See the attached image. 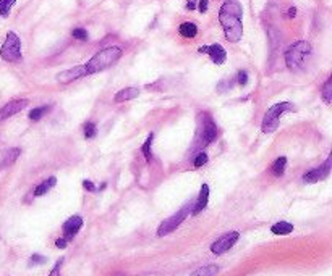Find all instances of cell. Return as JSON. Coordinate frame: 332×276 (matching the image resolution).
Segmentation results:
<instances>
[{
    "mask_svg": "<svg viewBox=\"0 0 332 276\" xmlns=\"http://www.w3.org/2000/svg\"><path fill=\"white\" fill-rule=\"evenodd\" d=\"M237 83L240 84V86H247V83H248V73L247 71H238Z\"/></svg>",
    "mask_w": 332,
    "mask_h": 276,
    "instance_id": "f1b7e54d",
    "label": "cell"
},
{
    "mask_svg": "<svg viewBox=\"0 0 332 276\" xmlns=\"http://www.w3.org/2000/svg\"><path fill=\"white\" fill-rule=\"evenodd\" d=\"M20 154H21V150L18 149V147H15V149H9L4 154V162H2V166H7V165H12L15 160L20 157Z\"/></svg>",
    "mask_w": 332,
    "mask_h": 276,
    "instance_id": "44dd1931",
    "label": "cell"
},
{
    "mask_svg": "<svg viewBox=\"0 0 332 276\" xmlns=\"http://www.w3.org/2000/svg\"><path fill=\"white\" fill-rule=\"evenodd\" d=\"M55 184H57V178H55V176H50L49 179L42 181V183L34 189V197H41V195L47 194Z\"/></svg>",
    "mask_w": 332,
    "mask_h": 276,
    "instance_id": "e0dca14e",
    "label": "cell"
},
{
    "mask_svg": "<svg viewBox=\"0 0 332 276\" xmlns=\"http://www.w3.org/2000/svg\"><path fill=\"white\" fill-rule=\"evenodd\" d=\"M178 33L182 38H186V39H193L196 38L198 34V26L194 23H190V21H186V23H182L178 28Z\"/></svg>",
    "mask_w": 332,
    "mask_h": 276,
    "instance_id": "2e32d148",
    "label": "cell"
},
{
    "mask_svg": "<svg viewBox=\"0 0 332 276\" xmlns=\"http://www.w3.org/2000/svg\"><path fill=\"white\" fill-rule=\"evenodd\" d=\"M243 9L238 0H226L219 10V21L229 42H238L243 36Z\"/></svg>",
    "mask_w": 332,
    "mask_h": 276,
    "instance_id": "6da1fadb",
    "label": "cell"
},
{
    "mask_svg": "<svg viewBox=\"0 0 332 276\" xmlns=\"http://www.w3.org/2000/svg\"><path fill=\"white\" fill-rule=\"evenodd\" d=\"M71 36L78 41H88V31L83 28H75L73 31H71Z\"/></svg>",
    "mask_w": 332,
    "mask_h": 276,
    "instance_id": "4316f807",
    "label": "cell"
},
{
    "mask_svg": "<svg viewBox=\"0 0 332 276\" xmlns=\"http://www.w3.org/2000/svg\"><path fill=\"white\" fill-rule=\"evenodd\" d=\"M227 89H232V83H220L217 86V91L219 92H226Z\"/></svg>",
    "mask_w": 332,
    "mask_h": 276,
    "instance_id": "d6a6232c",
    "label": "cell"
},
{
    "mask_svg": "<svg viewBox=\"0 0 332 276\" xmlns=\"http://www.w3.org/2000/svg\"><path fill=\"white\" fill-rule=\"evenodd\" d=\"M50 110V107L49 105H42V107H36V108H33V110L30 112V120L31 121H39L42 116H44L47 112Z\"/></svg>",
    "mask_w": 332,
    "mask_h": 276,
    "instance_id": "603a6c76",
    "label": "cell"
},
{
    "mask_svg": "<svg viewBox=\"0 0 332 276\" xmlns=\"http://www.w3.org/2000/svg\"><path fill=\"white\" fill-rule=\"evenodd\" d=\"M285 166H287V158L285 157H279L276 162L272 163L271 171H272L274 176H282L284 171H285Z\"/></svg>",
    "mask_w": 332,
    "mask_h": 276,
    "instance_id": "d6986e66",
    "label": "cell"
},
{
    "mask_svg": "<svg viewBox=\"0 0 332 276\" xmlns=\"http://www.w3.org/2000/svg\"><path fill=\"white\" fill-rule=\"evenodd\" d=\"M219 273V266L217 265H206L203 268H199L194 273H191L190 276H215Z\"/></svg>",
    "mask_w": 332,
    "mask_h": 276,
    "instance_id": "ffe728a7",
    "label": "cell"
},
{
    "mask_svg": "<svg viewBox=\"0 0 332 276\" xmlns=\"http://www.w3.org/2000/svg\"><path fill=\"white\" fill-rule=\"evenodd\" d=\"M196 0H188V2H186V10H194L196 9Z\"/></svg>",
    "mask_w": 332,
    "mask_h": 276,
    "instance_id": "d590c367",
    "label": "cell"
},
{
    "mask_svg": "<svg viewBox=\"0 0 332 276\" xmlns=\"http://www.w3.org/2000/svg\"><path fill=\"white\" fill-rule=\"evenodd\" d=\"M0 57L9 63H17L23 58V54H21V41L17 33L10 31L7 34L4 46L0 49Z\"/></svg>",
    "mask_w": 332,
    "mask_h": 276,
    "instance_id": "5b68a950",
    "label": "cell"
},
{
    "mask_svg": "<svg viewBox=\"0 0 332 276\" xmlns=\"http://www.w3.org/2000/svg\"><path fill=\"white\" fill-rule=\"evenodd\" d=\"M321 94H322L324 102H326V104L329 105L330 102H332V78L326 79V83H324L322 89H321Z\"/></svg>",
    "mask_w": 332,
    "mask_h": 276,
    "instance_id": "cb8c5ba5",
    "label": "cell"
},
{
    "mask_svg": "<svg viewBox=\"0 0 332 276\" xmlns=\"http://www.w3.org/2000/svg\"><path fill=\"white\" fill-rule=\"evenodd\" d=\"M15 4H17V0H0V17H4V18L9 17Z\"/></svg>",
    "mask_w": 332,
    "mask_h": 276,
    "instance_id": "d4e9b609",
    "label": "cell"
},
{
    "mask_svg": "<svg viewBox=\"0 0 332 276\" xmlns=\"http://www.w3.org/2000/svg\"><path fill=\"white\" fill-rule=\"evenodd\" d=\"M311 54V46L306 41H298L292 44L290 47L285 50V65L290 70H297L301 67L303 62L306 60V57Z\"/></svg>",
    "mask_w": 332,
    "mask_h": 276,
    "instance_id": "3957f363",
    "label": "cell"
},
{
    "mask_svg": "<svg viewBox=\"0 0 332 276\" xmlns=\"http://www.w3.org/2000/svg\"><path fill=\"white\" fill-rule=\"evenodd\" d=\"M96 133H97V129H96L94 123H92V121L86 123V125H84V137H86V139H91V137H94Z\"/></svg>",
    "mask_w": 332,
    "mask_h": 276,
    "instance_id": "484cf974",
    "label": "cell"
},
{
    "mask_svg": "<svg viewBox=\"0 0 332 276\" xmlns=\"http://www.w3.org/2000/svg\"><path fill=\"white\" fill-rule=\"evenodd\" d=\"M290 110H293V104H290V102H280V104L272 105L264 115L263 126H261L263 133H266V134L274 133V131L279 128L280 116H282L285 112H290Z\"/></svg>",
    "mask_w": 332,
    "mask_h": 276,
    "instance_id": "277c9868",
    "label": "cell"
},
{
    "mask_svg": "<svg viewBox=\"0 0 332 276\" xmlns=\"http://www.w3.org/2000/svg\"><path fill=\"white\" fill-rule=\"evenodd\" d=\"M288 18H293L295 15H297V9H295V7H290V10H288Z\"/></svg>",
    "mask_w": 332,
    "mask_h": 276,
    "instance_id": "8d00e7d4",
    "label": "cell"
},
{
    "mask_svg": "<svg viewBox=\"0 0 332 276\" xmlns=\"http://www.w3.org/2000/svg\"><path fill=\"white\" fill-rule=\"evenodd\" d=\"M199 54H207L209 58L215 63V65H222L227 60V52L220 44H212V46H203L198 49Z\"/></svg>",
    "mask_w": 332,
    "mask_h": 276,
    "instance_id": "9c48e42d",
    "label": "cell"
},
{
    "mask_svg": "<svg viewBox=\"0 0 332 276\" xmlns=\"http://www.w3.org/2000/svg\"><path fill=\"white\" fill-rule=\"evenodd\" d=\"M329 171H330V157L326 160V163L319 166V168H314V170L303 174V181H305V183H317V181L327 178Z\"/></svg>",
    "mask_w": 332,
    "mask_h": 276,
    "instance_id": "7c38bea8",
    "label": "cell"
},
{
    "mask_svg": "<svg viewBox=\"0 0 332 276\" xmlns=\"http://www.w3.org/2000/svg\"><path fill=\"white\" fill-rule=\"evenodd\" d=\"M81 226H83V218L79 215L68 218V220L63 223V228H62L63 229V237L67 239V241L73 239L78 234V231L81 229Z\"/></svg>",
    "mask_w": 332,
    "mask_h": 276,
    "instance_id": "4fadbf2b",
    "label": "cell"
},
{
    "mask_svg": "<svg viewBox=\"0 0 332 276\" xmlns=\"http://www.w3.org/2000/svg\"><path fill=\"white\" fill-rule=\"evenodd\" d=\"M46 257H42V255H38V253H34V255L31 257V260H30V265H42V263H46Z\"/></svg>",
    "mask_w": 332,
    "mask_h": 276,
    "instance_id": "f546056e",
    "label": "cell"
},
{
    "mask_svg": "<svg viewBox=\"0 0 332 276\" xmlns=\"http://www.w3.org/2000/svg\"><path fill=\"white\" fill-rule=\"evenodd\" d=\"M153 141H154V133H151V134L148 136V139L144 141L143 147H141L143 155H144V158L148 160V162H151V158H153V150H151V145H153Z\"/></svg>",
    "mask_w": 332,
    "mask_h": 276,
    "instance_id": "7402d4cb",
    "label": "cell"
},
{
    "mask_svg": "<svg viewBox=\"0 0 332 276\" xmlns=\"http://www.w3.org/2000/svg\"><path fill=\"white\" fill-rule=\"evenodd\" d=\"M206 163H207V155L204 154V152H199L196 158H194V168H199V166H203Z\"/></svg>",
    "mask_w": 332,
    "mask_h": 276,
    "instance_id": "83f0119b",
    "label": "cell"
},
{
    "mask_svg": "<svg viewBox=\"0 0 332 276\" xmlns=\"http://www.w3.org/2000/svg\"><path fill=\"white\" fill-rule=\"evenodd\" d=\"M28 104H30V100L28 99H17V100L9 102V104H5L2 108H0V121H4L7 118H10V116L20 113L25 107H28Z\"/></svg>",
    "mask_w": 332,
    "mask_h": 276,
    "instance_id": "30bf717a",
    "label": "cell"
},
{
    "mask_svg": "<svg viewBox=\"0 0 332 276\" xmlns=\"http://www.w3.org/2000/svg\"><path fill=\"white\" fill-rule=\"evenodd\" d=\"M86 76V70H84V65H78V67H73L70 70H65V71H60L59 75L55 76V79L59 83H71V81H76L79 78H84Z\"/></svg>",
    "mask_w": 332,
    "mask_h": 276,
    "instance_id": "8fae6325",
    "label": "cell"
},
{
    "mask_svg": "<svg viewBox=\"0 0 332 276\" xmlns=\"http://www.w3.org/2000/svg\"><path fill=\"white\" fill-rule=\"evenodd\" d=\"M138 96H140V91L136 89V87H125V89H122V91H119L117 94H115V102L120 104V102L136 99Z\"/></svg>",
    "mask_w": 332,
    "mask_h": 276,
    "instance_id": "9a60e30c",
    "label": "cell"
},
{
    "mask_svg": "<svg viewBox=\"0 0 332 276\" xmlns=\"http://www.w3.org/2000/svg\"><path fill=\"white\" fill-rule=\"evenodd\" d=\"M204 125H203V131H201V136H199V144L206 147L211 142L215 141V137H217V126H215V123L212 121V118L209 115H204Z\"/></svg>",
    "mask_w": 332,
    "mask_h": 276,
    "instance_id": "ba28073f",
    "label": "cell"
},
{
    "mask_svg": "<svg viewBox=\"0 0 332 276\" xmlns=\"http://www.w3.org/2000/svg\"><path fill=\"white\" fill-rule=\"evenodd\" d=\"M83 187H84V189H88L89 192H94V191H96L94 184H92L89 179H84V181H83Z\"/></svg>",
    "mask_w": 332,
    "mask_h": 276,
    "instance_id": "1f68e13d",
    "label": "cell"
},
{
    "mask_svg": "<svg viewBox=\"0 0 332 276\" xmlns=\"http://www.w3.org/2000/svg\"><path fill=\"white\" fill-rule=\"evenodd\" d=\"M207 200H209V186L207 184H203L199 189V195H198V200L196 203L191 207V213L193 215H198L201 213L203 210L207 207Z\"/></svg>",
    "mask_w": 332,
    "mask_h": 276,
    "instance_id": "5bb4252c",
    "label": "cell"
},
{
    "mask_svg": "<svg viewBox=\"0 0 332 276\" xmlns=\"http://www.w3.org/2000/svg\"><path fill=\"white\" fill-rule=\"evenodd\" d=\"M207 0H199V4H198V10L201 12V13H206L207 12Z\"/></svg>",
    "mask_w": 332,
    "mask_h": 276,
    "instance_id": "836d02e7",
    "label": "cell"
},
{
    "mask_svg": "<svg viewBox=\"0 0 332 276\" xmlns=\"http://www.w3.org/2000/svg\"><path fill=\"white\" fill-rule=\"evenodd\" d=\"M238 237H240V232L238 231L227 232V234L220 236L215 242H212L211 252L215 253V255H222V253H226L229 249H232V247L235 245V242L238 241Z\"/></svg>",
    "mask_w": 332,
    "mask_h": 276,
    "instance_id": "52a82bcc",
    "label": "cell"
},
{
    "mask_svg": "<svg viewBox=\"0 0 332 276\" xmlns=\"http://www.w3.org/2000/svg\"><path fill=\"white\" fill-rule=\"evenodd\" d=\"M271 231L274 232V234H277V236H287V234H290V232L293 231V224L287 223V221H279L276 224H272Z\"/></svg>",
    "mask_w": 332,
    "mask_h": 276,
    "instance_id": "ac0fdd59",
    "label": "cell"
},
{
    "mask_svg": "<svg viewBox=\"0 0 332 276\" xmlns=\"http://www.w3.org/2000/svg\"><path fill=\"white\" fill-rule=\"evenodd\" d=\"M191 203H186V205H183L182 208L178 210L177 213H174L170 218H167V220H164L162 223H161V226L157 228V236H167V234H170L172 231H175L180 224L183 223V220L186 216H188V213L191 212Z\"/></svg>",
    "mask_w": 332,
    "mask_h": 276,
    "instance_id": "8992f818",
    "label": "cell"
},
{
    "mask_svg": "<svg viewBox=\"0 0 332 276\" xmlns=\"http://www.w3.org/2000/svg\"><path fill=\"white\" fill-rule=\"evenodd\" d=\"M62 261H63V260H59V261H57L55 266L52 268V271H50L49 276H60V271H59V270H60V266H62Z\"/></svg>",
    "mask_w": 332,
    "mask_h": 276,
    "instance_id": "4dcf8cb0",
    "label": "cell"
},
{
    "mask_svg": "<svg viewBox=\"0 0 332 276\" xmlns=\"http://www.w3.org/2000/svg\"><path fill=\"white\" fill-rule=\"evenodd\" d=\"M122 55H124V50L117 46H110L105 47L91 58L88 63H84V70H86V76L88 75H94V73L104 71L107 68H110L112 65L117 63Z\"/></svg>",
    "mask_w": 332,
    "mask_h": 276,
    "instance_id": "7a4b0ae2",
    "label": "cell"
},
{
    "mask_svg": "<svg viewBox=\"0 0 332 276\" xmlns=\"http://www.w3.org/2000/svg\"><path fill=\"white\" fill-rule=\"evenodd\" d=\"M67 242H68L67 239H65V237H60V239H57V241H55V245L59 247V249H65V247H67Z\"/></svg>",
    "mask_w": 332,
    "mask_h": 276,
    "instance_id": "e575fe53",
    "label": "cell"
}]
</instances>
